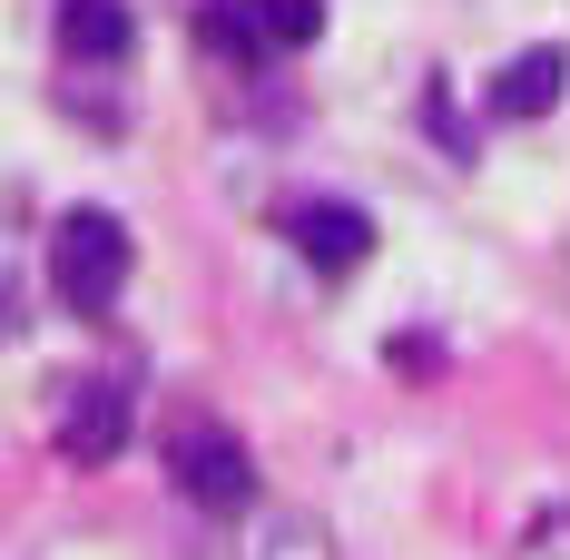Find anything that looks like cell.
Instances as JSON below:
<instances>
[{"mask_svg": "<svg viewBox=\"0 0 570 560\" xmlns=\"http://www.w3.org/2000/svg\"><path fill=\"white\" fill-rule=\"evenodd\" d=\"M227 30H236V50H246V59L315 50V40H325V0H236Z\"/></svg>", "mask_w": 570, "mask_h": 560, "instance_id": "277c9868", "label": "cell"}, {"mask_svg": "<svg viewBox=\"0 0 570 560\" xmlns=\"http://www.w3.org/2000/svg\"><path fill=\"white\" fill-rule=\"evenodd\" d=\"M50 295L69 315H109L118 295H128V226L109 207H69L50 236Z\"/></svg>", "mask_w": 570, "mask_h": 560, "instance_id": "6da1fadb", "label": "cell"}, {"mask_svg": "<svg viewBox=\"0 0 570 560\" xmlns=\"http://www.w3.org/2000/svg\"><path fill=\"white\" fill-rule=\"evenodd\" d=\"M570 99V50L561 40H541V50H521L502 79H492V118H551Z\"/></svg>", "mask_w": 570, "mask_h": 560, "instance_id": "8992f818", "label": "cell"}, {"mask_svg": "<svg viewBox=\"0 0 570 560\" xmlns=\"http://www.w3.org/2000/svg\"><path fill=\"white\" fill-rule=\"evenodd\" d=\"M246 560H335V531H325L315 511H266V521L246 531Z\"/></svg>", "mask_w": 570, "mask_h": 560, "instance_id": "ba28073f", "label": "cell"}, {"mask_svg": "<svg viewBox=\"0 0 570 560\" xmlns=\"http://www.w3.org/2000/svg\"><path fill=\"white\" fill-rule=\"evenodd\" d=\"M128 40H138V30H128L118 0H59V50L79 59V69H118Z\"/></svg>", "mask_w": 570, "mask_h": 560, "instance_id": "52a82bcc", "label": "cell"}, {"mask_svg": "<svg viewBox=\"0 0 570 560\" xmlns=\"http://www.w3.org/2000/svg\"><path fill=\"white\" fill-rule=\"evenodd\" d=\"M168 472H177V492H187L197 511H227L236 521V511L256 502V462H246V443L217 433V423H187L177 452H168Z\"/></svg>", "mask_w": 570, "mask_h": 560, "instance_id": "7a4b0ae2", "label": "cell"}, {"mask_svg": "<svg viewBox=\"0 0 570 560\" xmlns=\"http://www.w3.org/2000/svg\"><path fill=\"white\" fill-rule=\"evenodd\" d=\"M59 452L79 462V472H99L128 452V384L118 374H89V384L69 393V413H59Z\"/></svg>", "mask_w": 570, "mask_h": 560, "instance_id": "3957f363", "label": "cell"}, {"mask_svg": "<svg viewBox=\"0 0 570 560\" xmlns=\"http://www.w3.org/2000/svg\"><path fill=\"white\" fill-rule=\"evenodd\" d=\"M295 246H305L315 276H354L374 256V226H364V207H344V197H315V207H295Z\"/></svg>", "mask_w": 570, "mask_h": 560, "instance_id": "5b68a950", "label": "cell"}, {"mask_svg": "<svg viewBox=\"0 0 570 560\" xmlns=\"http://www.w3.org/2000/svg\"><path fill=\"white\" fill-rule=\"evenodd\" d=\"M20 335V305H10V285H0V344Z\"/></svg>", "mask_w": 570, "mask_h": 560, "instance_id": "9c48e42d", "label": "cell"}]
</instances>
